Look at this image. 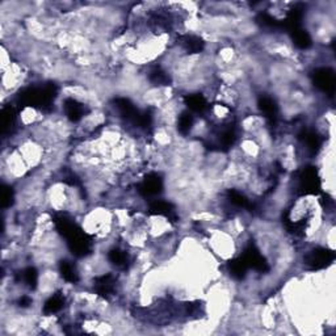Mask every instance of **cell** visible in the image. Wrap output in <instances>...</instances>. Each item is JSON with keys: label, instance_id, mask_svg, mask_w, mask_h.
<instances>
[{"label": "cell", "instance_id": "cell-1", "mask_svg": "<svg viewBox=\"0 0 336 336\" xmlns=\"http://www.w3.org/2000/svg\"><path fill=\"white\" fill-rule=\"evenodd\" d=\"M314 83L319 90L332 95L335 91V75L330 68H319L314 73Z\"/></svg>", "mask_w": 336, "mask_h": 336}, {"label": "cell", "instance_id": "cell-10", "mask_svg": "<svg viewBox=\"0 0 336 336\" xmlns=\"http://www.w3.org/2000/svg\"><path fill=\"white\" fill-rule=\"evenodd\" d=\"M151 213L159 214V215H167V217H172L173 208L172 205L167 202V201L156 200L150 205Z\"/></svg>", "mask_w": 336, "mask_h": 336}, {"label": "cell", "instance_id": "cell-7", "mask_svg": "<svg viewBox=\"0 0 336 336\" xmlns=\"http://www.w3.org/2000/svg\"><path fill=\"white\" fill-rule=\"evenodd\" d=\"M290 32L293 33V41L300 49H307L311 45V38H310L309 33L304 31L301 27L295 28Z\"/></svg>", "mask_w": 336, "mask_h": 336}, {"label": "cell", "instance_id": "cell-17", "mask_svg": "<svg viewBox=\"0 0 336 336\" xmlns=\"http://www.w3.org/2000/svg\"><path fill=\"white\" fill-rule=\"evenodd\" d=\"M23 278L24 282L33 289V288H36L37 282H38V273H37L36 269L31 267V268H27L24 271Z\"/></svg>", "mask_w": 336, "mask_h": 336}, {"label": "cell", "instance_id": "cell-21", "mask_svg": "<svg viewBox=\"0 0 336 336\" xmlns=\"http://www.w3.org/2000/svg\"><path fill=\"white\" fill-rule=\"evenodd\" d=\"M305 142L307 143V146H309L310 149H314V150L318 149L319 145H321V141H319L318 136L313 132L305 133Z\"/></svg>", "mask_w": 336, "mask_h": 336}, {"label": "cell", "instance_id": "cell-13", "mask_svg": "<svg viewBox=\"0 0 336 336\" xmlns=\"http://www.w3.org/2000/svg\"><path fill=\"white\" fill-rule=\"evenodd\" d=\"M247 269H248V265H247V263H245L243 258L232 260L231 263H230V272H231V275L235 278L243 277L245 272H247Z\"/></svg>", "mask_w": 336, "mask_h": 336}, {"label": "cell", "instance_id": "cell-11", "mask_svg": "<svg viewBox=\"0 0 336 336\" xmlns=\"http://www.w3.org/2000/svg\"><path fill=\"white\" fill-rule=\"evenodd\" d=\"M183 46L185 47L189 53H200L204 47V42L200 37L196 36H185L183 38Z\"/></svg>", "mask_w": 336, "mask_h": 336}, {"label": "cell", "instance_id": "cell-14", "mask_svg": "<svg viewBox=\"0 0 336 336\" xmlns=\"http://www.w3.org/2000/svg\"><path fill=\"white\" fill-rule=\"evenodd\" d=\"M61 273H62V277L68 282H76L79 280L77 277V273L75 272V269L71 264L68 261H62L61 263Z\"/></svg>", "mask_w": 336, "mask_h": 336}, {"label": "cell", "instance_id": "cell-20", "mask_svg": "<svg viewBox=\"0 0 336 336\" xmlns=\"http://www.w3.org/2000/svg\"><path fill=\"white\" fill-rule=\"evenodd\" d=\"M12 200H14V192H12V189L9 186L3 185V189H1V204H3V208L11 206Z\"/></svg>", "mask_w": 336, "mask_h": 336}, {"label": "cell", "instance_id": "cell-16", "mask_svg": "<svg viewBox=\"0 0 336 336\" xmlns=\"http://www.w3.org/2000/svg\"><path fill=\"white\" fill-rule=\"evenodd\" d=\"M108 258H109L110 263H113L114 265H117V267H122V265H125L127 260L126 254H125L123 251L118 250V248H114V250L110 251L109 255H108Z\"/></svg>", "mask_w": 336, "mask_h": 336}, {"label": "cell", "instance_id": "cell-8", "mask_svg": "<svg viewBox=\"0 0 336 336\" xmlns=\"http://www.w3.org/2000/svg\"><path fill=\"white\" fill-rule=\"evenodd\" d=\"M185 104L193 112H204L208 108V103L201 95H189L185 97Z\"/></svg>", "mask_w": 336, "mask_h": 336}, {"label": "cell", "instance_id": "cell-9", "mask_svg": "<svg viewBox=\"0 0 336 336\" xmlns=\"http://www.w3.org/2000/svg\"><path fill=\"white\" fill-rule=\"evenodd\" d=\"M259 108L267 117L275 118L277 116V105L275 104V101L271 97H260Z\"/></svg>", "mask_w": 336, "mask_h": 336}, {"label": "cell", "instance_id": "cell-15", "mask_svg": "<svg viewBox=\"0 0 336 336\" xmlns=\"http://www.w3.org/2000/svg\"><path fill=\"white\" fill-rule=\"evenodd\" d=\"M192 126H193V116L191 113H183L179 117V132L182 134H188L191 132Z\"/></svg>", "mask_w": 336, "mask_h": 336}, {"label": "cell", "instance_id": "cell-12", "mask_svg": "<svg viewBox=\"0 0 336 336\" xmlns=\"http://www.w3.org/2000/svg\"><path fill=\"white\" fill-rule=\"evenodd\" d=\"M62 307H63V298H62V295L55 294L45 302V306H44V313L54 314L57 313V311H59Z\"/></svg>", "mask_w": 336, "mask_h": 336}, {"label": "cell", "instance_id": "cell-6", "mask_svg": "<svg viewBox=\"0 0 336 336\" xmlns=\"http://www.w3.org/2000/svg\"><path fill=\"white\" fill-rule=\"evenodd\" d=\"M302 188L305 192H309V193H315L317 189H319V180L314 169L305 171L304 176H302Z\"/></svg>", "mask_w": 336, "mask_h": 336}, {"label": "cell", "instance_id": "cell-4", "mask_svg": "<svg viewBox=\"0 0 336 336\" xmlns=\"http://www.w3.org/2000/svg\"><path fill=\"white\" fill-rule=\"evenodd\" d=\"M64 110H66L67 117L73 122H76L84 116V105L80 104L79 101L74 100V99H68V100L64 101Z\"/></svg>", "mask_w": 336, "mask_h": 336}, {"label": "cell", "instance_id": "cell-3", "mask_svg": "<svg viewBox=\"0 0 336 336\" xmlns=\"http://www.w3.org/2000/svg\"><path fill=\"white\" fill-rule=\"evenodd\" d=\"M163 189V183L156 173H150L147 175L146 179L139 185V192L143 196H155L160 193Z\"/></svg>", "mask_w": 336, "mask_h": 336}, {"label": "cell", "instance_id": "cell-2", "mask_svg": "<svg viewBox=\"0 0 336 336\" xmlns=\"http://www.w3.org/2000/svg\"><path fill=\"white\" fill-rule=\"evenodd\" d=\"M334 258H335V254L332 251L326 250V248H317L307 255L306 264L313 269H321L331 263Z\"/></svg>", "mask_w": 336, "mask_h": 336}, {"label": "cell", "instance_id": "cell-18", "mask_svg": "<svg viewBox=\"0 0 336 336\" xmlns=\"http://www.w3.org/2000/svg\"><path fill=\"white\" fill-rule=\"evenodd\" d=\"M229 199L231 201V204L239 206V208H245L248 206V200L245 199L244 195H242L241 192L238 191H230L229 192Z\"/></svg>", "mask_w": 336, "mask_h": 336}, {"label": "cell", "instance_id": "cell-5", "mask_svg": "<svg viewBox=\"0 0 336 336\" xmlns=\"http://www.w3.org/2000/svg\"><path fill=\"white\" fill-rule=\"evenodd\" d=\"M114 289V278L112 275H104L95 280V290L100 295H109Z\"/></svg>", "mask_w": 336, "mask_h": 336}, {"label": "cell", "instance_id": "cell-19", "mask_svg": "<svg viewBox=\"0 0 336 336\" xmlns=\"http://www.w3.org/2000/svg\"><path fill=\"white\" fill-rule=\"evenodd\" d=\"M150 80L154 84H163V86H166V84L169 83V77H168V75L164 71L158 68V70H154L150 74Z\"/></svg>", "mask_w": 336, "mask_h": 336}]
</instances>
